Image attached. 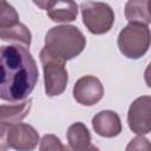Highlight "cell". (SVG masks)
<instances>
[{"mask_svg": "<svg viewBox=\"0 0 151 151\" xmlns=\"http://www.w3.org/2000/svg\"><path fill=\"white\" fill-rule=\"evenodd\" d=\"M34 5L45 9L48 18L55 22L74 21L78 15V5L74 1H34Z\"/></svg>", "mask_w": 151, "mask_h": 151, "instance_id": "obj_9", "label": "cell"}, {"mask_svg": "<svg viewBox=\"0 0 151 151\" xmlns=\"http://www.w3.org/2000/svg\"><path fill=\"white\" fill-rule=\"evenodd\" d=\"M39 142V133L29 124L19 123L11 125L8 129L7 143L15 151H33Z\"/></svg>", "mask_w": 151, "mask_h": 151, "instance_id": "obj_8", "label": "cell"}, {"mask_svg": "<svg viewBox=\"0 0 151 151\" xmlns=\"http://www.w3.org/2000/svg\"><path fill=\"white\" fill-rule=\"evenodd\" d=\"M83 24L92 34L107 33L114 22V12L109 4L99 1H84L80 4Z\"/></svg>", "mask_w": 151, "mask_h": 151, "instance_id": "obj_5", "label": "cell"}, {"mask_svg": "<svg viewBox=\"0 0 151 151\" xmlns=\"http://www.w3.org/2000/svg\"><path fill=\"white\" fill-rule=\"evenodd\" d=\"M39 151H71V149L61 143V140L52 133L45 134L39 142Z\"/></svg>", "mask_w": 151, "mask_h": 151, "instance_id": "obj_16", "label": "cell"}, {"mask_svg": "<svg viewBox=\"0 0 151 151\" xmlns=\"http://www.w3.org/2000/svg\"><path fill=\"white\" fill-rule=\"evenodd\" d=\"M151 97L142 96L132 101L127 112V124L132 132L143 136L151 130Z\"/></svg>", "mask_w": 151, "mask_h": 151, "instance_id": "obj_6", "label": "cell"}, {"mask_svg": "<svg viewBox=\"0 0 151 151\" xmlns=\"http://www.w3.org/2000/svg\"><path fill=\"white\" fill-rule=\"evenodd\" d=\"M0 39L4 41L17 42V45L22 44L25 47H28L32 41V33L26 25L19 21L7 27H0Z\"/></svg>", "mask_w": 151, "mask_h": 151, "instance_id": "obj_14", "label": "cell"}, {"mask_svg": "<svg viewBox=\"0 0 151 151\" xmlns=\"http://www.w3.org/2000/svg\"><path fill=\"white\" fill-rule=\"evenodd\" d=\"M32 107V99H27L22 103L0 105V122L6 125L19 124L24 118H26Z\"/></svg>", "mask_w": 151, "mask_h": 151, "instance_id": "obj_11", "label": "cell"}, {"mask_svg": "<svg viewBox=\"0 0 151 151\" xmlns=\"http://www.w3.org/2000/svg\"><path fill=\"white\" fill-rule=\"evenodd\" d=\"M40 61L44 70L45 93L48 97L60 96L67 86L68 76L65 67V61L51 54L45 47L40 51Z\"/></svg>", "mask_w": 151, "mask_h": 151, "instance_id": "obj_4", "label": "cell"}, {"mask_svg": "<svg viewBox=\"0 0 151 151\" xmlns=\"http://www.w3.org/2000/svg\"><path fill=\"white\" fill-rule=\"evenodd\" d=\"M92 127L98 136L105 138L117 137L123 129L118 113L111 110L98 112L92 118Z\"/></svg>", "mask_w": 151, "mask_h": 151, "instance_id": "obj_10", "label": "cell"}, {"mask_svg": "<svg viewBox=\"0 0 151 151\" xmlns=\"http://www.w3.org/2000/svg\"><path fill=\"white\" fill-rule=\"evenodd\" d=\"M39 77L37 61L27 47L0 46V99L19 101L34 90Z\"/></svg>", "mask_w": 151, "mask_h": 151, "instance_id": "obj_1", "label": "cell"}, {"mask_svg": "<svg viewBox=\"0 0 151 151\" xmlns=\"http://www.w3.org/2000/svg\"><path fill=\"white\" fill-rule=\"evenodd\" d=\"M86 46L83 32L72 25L54 26L45 35V48L63 61L78 57Z\"/></svg>", "mask_w": 151, "mask_h": 151, "instance_id": "obj_2", "label": "cell"}, {"mask_svg": "<svg viewBox=\"0 0 151 151\" xmlns=\"http://www.w3.org/2000/svg\"><path fill=\"white\" fill-rule=\"evenodd\" d=\"M19 22L17 9L7 1L0 0V27H7Z\"/></svg>", "mask_w": 151, "mask_h": 151, "instance_id": "obj_15", "label": "cell"}, {"mask_svg": "<svg viewBox=\"0 0 151 151\" xmlns=\"http://www.w3.org/2000/svg\"><path fill=\"white\" fill-rule=\"evenodd\" d=\"M125 151H150V142L143 136H137L129 142Z\"/></svg>", "mask_w": 151, "mask_h": 151, "instance_id": "obj_17", "label": "cell"}, {"mask_svg": "<svg viewBox=\"0 0 151 151\" xmlns=\"http://www.w3.org/2000/svg\"><path fill=\"white\" fill-rule=\"evenodd\" d=\"M67 142L68 147L72 151L81 150L91 144V133L86 125L81 122L73 123L67 129Z\"/></svg>", "mask_w": 151, "mask_h": 151, "instance_id": "obj_13", "label": "cell"}, {"mask_svg": "<svg viewBox=\"0 0 151 151\" xmlns=\"http://www.w3.org/2000/svg\"><path fill=\"white\" fill-rule=\"evenodd\" d=\"M9 126L0 122V151H7L8 143H7V133Z\"/></svg>", "mask_w": 151, "mask_h": 151, "instance_id": "obj_18", "label": "cell"}, {"mask_svg": "<svg viewBox=\"0 0 151 151\" xmlns=\"http://www.w3.org/2000/svg\"><path fill=\"white\" fill-rule=\"evenodd\" d=\"M104 96V86L94 76H84L79 78L73 86L74 99L84 105L92 106L101 100Z\"/></svg>", "mask_w": 151, "mask_h": 151, "instance_id": "obj_7", "label": "cell"}, {"mask_svg": "<svg viewBox=\"0 0 151 151\" xmlns=\"http://www.w3.org/2000/svg\"><path fill=\"white\" fill-rule=\"evenodd\" d=\"M78 151H100V150H99L97 146L90 144L88 146H86V147H84V149H81V150H78Z\"/></svg>", "mask_w": 151, "mask_h": 151, "instance_id": "obj_19", "label": "cell"}, {"mask_svg": "<svg viewBox=\"0 0 151 151\" xmlns=\"http://www.w3.org/2000/svg\"><path fill=\"white\" fill-rule=\"evenodd\" d=\"M149 26L129 24L118 34L117 44L120 53L129 59H139L150 47Z\"/></svg>", "mask_w": 151, "mask_h": 151, "instance_id": "obj_3", "label": "cell"}, {"mask_svg": "<svg viewBox=\"0 0 151 151\" xmlns=\"http://www.w3.org/2000/svg\"><path fill=\"white\" fill-rule=\"evenodd\" d=\"M149 0H131L125 4V17L130 24L149 26L151 17L149 12Z\"/></svg>", "mask_w": 151, "mask_h": 151, "instance_id": "obj_12", "label": "cell"}]
</instances>
